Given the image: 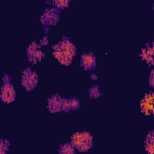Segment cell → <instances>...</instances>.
<instances>
[{
    "mask_svg": "<svg viewBox=\"0 0 154 154\" xmlns=\"http://www.w3.org/2000/svg\"><path fill=\"white\" fill-rule=\"evenodd\" d=\"M71 143L78 152H87L93 147V136L87 132H76L71 137Z\"/></svg>",
    "mask_w": 154,
    "mask_h": 154,
    "instance_id": "6da1fadb",
    "label": "cell"
},
{
    "mask_svg": "<svg viewBox=\"0 0 154 154\" xmlns=\"http://www.w3.org/2000/svg\"><path fill=\"white\" fill-rule=\"evenodd\" d=\"M37 81H38L37 79V73L34 72L31 69H25L23 71L20 83L25 88V90H28V91L32 90L37 85Z\"/></svg>",
    "mask_w": 154,
    "mask_h": 154,
    "instance_id": "7a4b0ae2",
    "label": "cell"
},
{
    "mask_svg": "<svg viewBox=\"0 0 154 154\" xmlns=\"http://www.w3.org/2000/svg\"><path fill=\"white\" fill-rule=\"evenodd\" d=\"M60 18V12L57 8H47L43 14L41 16V23L45 26H52L55 25L59 22Z\"/></svg>",
    "mask_w": 154,
    "mask_h": 154,
    "instance_id": "3957f363",
    "label": "cell"
},
{
    "mask_svg": "<svg viewBox=\"0 0 154 154\" xmlns=\"http://www.w3.org/2000/svg\"><path fill=\"white\" fill-rule=\"evenodd\" d=\"M54 49L60 51L63 54L69 55V57H71V58H73L75 54H76V46H75V45L71 42V40H69L67 37H63V40H61L58 45L54 46Z\"/></svg>",
    "mask_w": 154,
    "mask_h": 154,
    "instance_id": "277c9868",
    "label": "cell"
},
{
    "mask_svg": "<svg viewBox=\"0 0 154 154\" xmlns=\"http://www.w3.org/2000/svg\"><path fill=\"white\" fill-rule=\"evenodd\" d=\"M40 46L41 45H37L36 42H32L28 49H26V54H28V59L32 63V64H36L37 61H41L43 58H45V53L40 49Z\"/></svg>",
    "mask_w": 154,
    "mask_h": 154,
    "instance_id": "5b68a950",
    "label": "cell"
},
{
    "mask_svg": "<svg viewBox=\"0 0 154 154\" xmlns=\"http://www.w3.org/2000/svg\"><path fill=\"white\" fill-rule=\"evenodd\" d=\"M0 99L2 102L5 103H10L12 101H14L16 99V90L13 88V85L10 82H5L1 87V94H0Z\"/></svg>",
    "mask_w": 154,
    "mask_h": 154,
    "instance_id": "8992f818",
    "label": "cell"
},
{
    "mask_svg": "<svg viewBox=\"0 0 154 154\" xmlns=\"http://www.w3.org/2000/svg\"><path fill=\"white\" fill-rule=\"evenodd\" d=\"M81 66L85 71H89V70L95 69L96 67V58H95L94 53H91V52L83 53L82 57H81Z\"/></svg>",
    "mask_w": 154,
    "mask_h": 154,
    "instance_id": "52a82bcc",
    "label": "cell"
},
{
    "mask_svg": "<svg viewBox=\"0 0 154 154\" xmlns=\"http://www.w3.org/2000/svg\"><path fill=\"white\" fill-rule=\"evenodd\" d=\"M48 111L52 113H58L60 111H63L61 108V97L59 95H52L48 99V106H47Z\"/></svg>",
    "mask_w": 154,
    "mask_h": 154,
    "instance_id": "ba28073f",
    "label": "cell"
},
{
    "mask_svg": "<svg viewBox=\"0 0 154 154\" xmlns=\"http://www.w3.org/2000/svg\"><path fill=\"white\" fill-rule=\"evenodd\" d=\"M53 55H54V58H55L60 64H63V65H70V64L72 63V59H73V58H71V57H69V55L63 54L60 51H57V49H54Z\"/></svg>",
    "mask_w": 154,
    "mask_h": 154,
    "instance_id": "9c48e42d",
    "label": "cell"
},
{
    "mask_svg": "<svg viewBox=\"0 0 154 154\" xmlns=\"http://www.w3.org/2000/svg\"><path fill=\"white\" fill-rule=\"evenodd\" d=\"M76 152V148L72 143H63L59 147V153L60 154H73Z\"/></svg>",
    "mask_w": 154,
    "mask_h": 154,
    "instance_id": "30bf717a",
    "label": "cell"
},
{
    "mask_svg": "<svg viewBox=\"0 0 154 154\" xmlns=\"http://www.w3.org/2000/svg\"><path fill=\"white\" fill-rule=\"evenodd\" d=\"M88 94H89V97L90 99H97V97L101 96V90H100V88L97 85H91L89 88Z\"/></svg>",
    "mask_w": 154,
    "mask_h": 154,
    "instance_id": "8fae6325",
    "label": "cell"
},
{
    "mask_svg": "<svg viewBox=\"0 0 154 154\" xmlns=\"http://www.w3.org/2000/svg\"><path fill=\"white\" fill-rule=\"evenodd\" d=\"M53 4L58 10H63L69 6L70 0H53Z\"/></svg>",
    "mask_w": 154,
    "mask_h": 154,
    "instance_id": "7c38bea8",
    "label": "cell"
},
{
    "mask_svg": "<svg viewBox=\"0 0 154 154\" xmlns=\"http://www.w3.org/2000/svg\"><path fill=\"white\" fill-rule=\"evenodd\" d=\"M10 147V142L6 141V140H1L0 141V153L1 154H5L7 152V148Z\"/></svg>",
    "mask_w": 154,
    "mask_h": 154,
    "instance_id": "4fadbf2b",
    "label": "cell"
},
{
    "mask_svg": "<svg viewBox=\"0 0 154 154\" xmlns=\"http://www.w3.org/2000/svg\"><path fill=\"white\" fill-rule=\"evenodd\" d=\"M69 101H70V107H71V109H78V108H79L81 102H79L78 99L72 97V99H69Z\"/></svg>",
    "mask_w": 154,
    "mask_h": 154,
    "instance_id": "5bb4252c",
    "label": "cell"
},
{
    "mask_svg": "<svg viewBox=\"0 0 154 154\" xmlns=\"http://www.w3.org/2000/svg\"><path fill=\"white\" fill-rule=\"evenodd\" d=\"M61 108H63L64 112H69V111H71L69 99H61Z\"/></svg>",
    "mask_w": 154,
    "mask_h": 154,
    "instance_id": "9a60e30c",
    "label": "cell"
},
{
    "mask_svg": "<svg viewBox=\"0 0 154 154\" xmlns=\"http://www.w3.org/2000/svg\"><path fill=\"white\" fill-rule=\"evenodd\" d=\"M149 83H150V85L154 88V70L152 71V73H150V78H149Z\"/></svg>",
    "mask_w": 154,
    "mask_h": 154,
    "instance_id": "2e32d148",
    "label": "cell"
},
{
    "mask_svg": "<svg viewBox=\"0 0 154 154\" xmlns=\"http://www.w3.org/2000/svg\"><path fill=\"white\" fill-rule=\"evenodd\" d=\"M40 45H41V46H45V45H48V38H47V37H43V38L41 40V42H40Z\"/></svg>",
    "mask_w": 154,
    "mask_h": 154,
    "instance_id": "e0dca14e",
    "label": "cell"
},
{
    "mask_svg": "<svg viewBox=\"0 0 154 154\" xmlns=\"http://www.w3.org/2000/svg\"><path fill=\"white\" fill-rule=\"evenodd\" d=\"M10 81H11V77L8 75H4V83L5 82H10Z\"/></svg>",
    "mask_w": 154,
    "mask_h": 154,
    "instance_id": "ac0fdd59",
    "label": "cell"
},
{
    "mask_svg": "<svg viewBox=\"0 0 154 154\" xmlns=\"http://www.w3.org/2000/svg\"><path fill=\"white\" fill-rule=\"evenodd\" d=\"M90 78H91V79H96L97 77H96V75H91V76H90Z\"/></svg>",
    "mask_w": 154,
    "mask_h": 154,
    "instance_id": "d6986e66",
    "label": "cell"
},
{
    "mask_svg": "<svg viewBox=\"0 0 154 154\" xmlns=\"http://www.w3.org/2000/svg\"><path fill=\"white\" fill-rule=\"evenodd\" d=\"M152 63H153V65H154V57H153V60H152Z\"/></svg>",
    "mask_w": 154,
    "mask_h": 154,
    "instance_id": "ffe728a7",
    "label": "cell"
},
{
    "mask_svg": "<svg viewBox=\"0 0 154 154\" xmlns=\"http://www.w3.org/2000/svg\"><path fill=\"white\" fill-rule=\"evenodd\" d=\"M153 116H154V108H153Z\"/></svg>",
    "mask_w": 154,
    "mask_h": 154,
    "instance_id": "44dd1931",
    "label": "cell"
},
{
    "mask_svg": "<svg viewBox=\"0 0 154 154\" xmlns=\"http://www.w3.org/2000/svg\"><path fill=\"white\" fill-rule=\"evenodd\" d=\"M153 48H154V42H153Z\"/></svg>",
    "mask_w": 154,
    "mask_h": 154,
    "instance_id": "7402d4cb",
    "label": "cell"
},
{
    "mask_svg": "<svg viewBox=\"0 0 154 154\" xmlns=\"http://www.w3.org/2000/svg\"><path fill=\"white\" fill-rule=\"evenodd\" d=\"M153 8H154V5H153Z\"/></svg>",
    "mask_w": 154,
    "mask_h": 154,
    "instance_id": "603a6c76",
    "label": "cell"
}]
</instances>
